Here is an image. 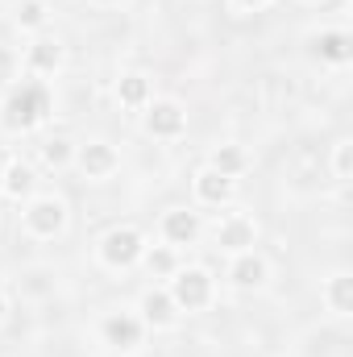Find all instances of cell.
<instances>
[{
  "mask_svg": "<svg viewBox=\"0 0 353 357\" xmlns=\"http://www.w3.org/2000/svg\"><path fill=\"white\" fill-rule=\"evenodd\" d=\"M171 299H175V307H187V312L208 307V299H212V278H208L204 270H183L175 278V287H171Z\"/></svg>",
  "mask_w": 353,
  "mask_h": 357,
  "instance_id": "2",
  "label": "cell"
},
{
  "mask_svg": "<svg viewBox=\"0 0 353 357\" xmlns=\"http://www.w3.org/2000/svg\"><path fill=\"white\" fill-rule=\"evenodd\" d=\"M29 63H33L38 71H54V67L63 63V46H59V42H33Z\"/></svg>",
  "mask_w": 353,
  "mask_h": 357,
  "instance_id": "14",
  "label": "cell"
},
{
  "mask_svg": "<svg viewBox=\"0 0 353 357\" xmlns=\"http://www.w3.org/2000/svg\"><path fill=\"white\" fill-rule=\"evenodd\" d=\"M195 195H200L204 204H225V199L233 195V178L208 167V171H200V175H195Z\"/></svg>",
  "mask_w": 353,
  "mask_h": 357,
  "instance_id": "9",
  "label": "cell"
},
{
  "mask_svg": "<svg viewBox=\"0 0 353 357\" xmlns=\"http://www.w3.org/2000/svg\"><path fill=\"white\" fill-rule=\"evenodd\" d=\"M0 316H4V295H0Z\"/></svg>",
  "mask_w": 353,
  "mask_h": 357,
  "instance_id": "25",
  "label": "cell"
},
{
  "mask_svg": "<svg viewBox=\"0 0 353 357\" xmlns=\"http://www.w3.org/2000/svg\"><path fill=\"white\" fill-rule=\"evenodd\" d=\"M100 4H112V0H100Z\"/></svg>",
  "mask_w": 353,
  "mask_h": 357,
  "instance_id": "26",
  "label": "cell"
},
{
  "mask_svg": "<svg viewBox=\"0 0 353 357\" xmlns=\"http://www.w3.org/2000/svg\"><path fill=\"white\" fill-rule=\"evenodd\" d=\"M142 312H146V320H150V324H158V328H163V324H171V320H175V299H171L167 291H150V295L142 299Z\"/></svg>",
  "mask_w": 353,
  "mask_h": 357,
  "instance_id": "12",
  "label": "cell"
},
{
  "mask_svg": "<svg viewBox=\"0 0 353 357\" xmlns=\"http://www.w3.org/2000/svg\"><path fill=\"white\" fill-rule=\"evenodd\" d=\"M237 4H246V8H258V4H266V0H237Z\"/></svg>",
  "mask_w": 353,
  "mask_h": 357,
  "instance_id": "24",
  "label": "cell"
},
{
  "mask_svg": "<svg viewBox=\"0 0 353 357\" xmlns=\"http://www.w3.org/2000/svg\"><path fill=\"white\" fill-rule=\"evenodd\" d=\"M312 50H316L320 59H329V63H350L353 42H350V33H320V38L312 42Z\"/></svg>",
  "mask_w": 353,
  "mask_h": 357,
  "instance_id": "11",
  "label": "cell"
},
{
  "mask_svg": "<svg viewBox=\"0 0 353 357\" xmlns=\"http://www.w3.org/2000/svg\"><path fill=\"white\" fill-rule=\"evenodd\" d=\"M104 341L108 345H117V349H133L137 341H142V324L133 320V316H108L104 320Z\"/></svg>",
  "mask_w": 353,
  "mask_h": 357,
  "instance_id": "7",
  "label": "cell"
},
{
  "mask_svg": "<svg viewBox=\"0 0 353 357\" xmlns=\"http://www.w3.org/2000/svg\"><path fill=\"white\" fill-rule=\"evenodd\" d=\"M0 183H4V171H0Z\"/></svg>",
  "mask_w": 353,
  "mask_h": 357,
  "instance_id": "27",
  "label": "cell"
},
{
  "mask_svg": "<svg viewBox=\"0 0 353 357\" xmlns=\"http://www.w3.org/2000/svg\"><path fill=\"white\" fill-rule=\"evenodd\" d=\"M241 167H246V154H241L237 146H220V150L212 154V171H220V175L233 178L237 171H241Z\"/></svg>",
  "mask_w": 353,
  "mask_h": 357,
  "instance_id": "16",
  "label": "cell"
},
{
  "mask_svg": "<svg viewBox=\"0 0 353 357\" xmlns=\"http://www.w3.org/2000/svg\"><path fill=\"white\" fill-rule=\"evenodd\" d=\"M146 266H150V274H171L175 270V254L171 250H150L146 254Z\"/></svg>",
  "mask_w": 353,
  "mask_h": 357,
  "instance_id": "21",
  "label": "cell"
},
{
  "mask_svg": "<svg viewBox=\"0 0 353 357\" xmlns=\"http://www.w3.org/2000/svg\"><path fill=\"white\" fill-rule=\"evenodd\" d=\"M46 112H50V96H46V88L25 84V88H17L8 100H4V108H0V125H4L8 133H25V129H33Z\"/></svg>",
  "mask_w": 353,
  "mask_h": 357,
  "instance_id": "1",
  "label": "cell"
},
{
  "mask_svg": "<svg viewBox=\"0 0 353 357\" xmlns=\"http://www.w3.org/2000/svg\"><path fill=\"white\" fill-rule=\"evenodd\" d=\"M17 21H21L25 29H38V25L46 21V4H42V0H25L21 13H17Z\"/></svg>",
  "mask_w": 353,
  "mask_h": 357,
  "instance_id": "19",
  "label": "cell"
},
{
  "mask_svg": "<svg viewBox=\"0 0 353 357\" xmlns=\"http://www.w3.org/2000/svg\"><path fill=\"white\" fill-rule=\"evenodd\" d=\"M25 225L38 233V237H54L63 225H67V208L59 199H33L29 212H25Z\"/></svg>",
  "mask_w": 353,
  "mask_h": 357,
  "instance_id": "4",
  "label": "cell"
},
{
  "mask_svg": "<svg viewBox=\"0 0 353 357\" xmlns=\"http://www.w3.org/2000/svg\"><path fill=\"white\" fill-rule=\"evenodd\" d=\"M350 167H353V146L350 142H341V146H337V175L345 178L350 175Z\"/></svg>",
  "mask_w": 353,
  "mask_h": 357,
  "instance_id": "22",
  "label": "cell"
},
{
  "mask_svg": "<svg viewBox=\"0 0 353 357\" xmlns=\"http://www.w3.org/2000/svg\"><path fill=\"white\" fill-rule=\"evenodd\" d=\"M80 167H84L91 178L108 175V171L117 167V150H112V146H104V142H91V146L80 150Z\"/></svg>",
  "mask_w": 353,
  "mask_h": 357,
  "instance_id": "10",
  "label": "cell"
},
{
  "mask_svg": "<svg viewBox=\"0 0 353 357\" xmlns=\"http://www.w3.org/2000/svg\"><path fill=\"white\" fill-rule=\"evenodd\" d=\"M329 303H333V312H353V278L350 274H337L333 278V287H329Z\"/></svg>",
  "mask_w": 353,
  "mask_h": 357,
  "instance_id": "15",
  "label": "cell"
},
{
  "mask_svg": "<svg viewBox=\"0 0 353 357\" xmlns=\"http://www.w3.org/2000/svg\"><path fill=\"white\" fill-rule=\"evenodd\" d=\"M216 245L220 250H250L254 245V225L246 220V216H229V220H220V229H216Z\"/></svg>",
  "mask_w": 353,
  "mask_h": 357,
  "instance_id": "6",
  "label": "cell"
},
{
  "mask_svg": "<svg viewBox=\"0 0 353 357\" xmlns=\"http://www.w3.org/2000/svg\"><path fill=\"white\" fill-rule=\"evenodd\" d=\"M0 187H4L8 195H17V199H21V195H29V187H33V171L17 162V167H8V175H4Z\"/></svg>",
  "mask_w": 353,
  "mask_h": 357,
  "instance_id": "18",
  "label": "cell"
},
{
  "mask_svg": "<svg viewBox=\"0 0 353 357\" xmlns=\"http://www.w3.org/2000/svg\"><path fill=\"white\" fill-rule=\"evenodd\" d=\"M42 154H46L50 167H63V162L71 158V142H67V137H50V142L42 146Z\"/></svg>",
  "mask_w": 353,
  "mask_h": 357,
  "instance_id": "20",
  "label": "cell"
},
{
  "mask_svg": "<svg viewBox=\"0 0 353 357\" xmlns=\"http://www.w3.org/2000/svg\"><path fill=\"white\" fill-rule=\"evenodd\" d=\"M117 96H121V104H146V96H150L146 75H125V79L117 84Z\"/></svg>",
  "mask_w": 353,
  "mask_h": 357,
  "instance_id": "17",
  "label": "cell"
},
{
  "mask_svg": "<svg viewBox=\"0 0 353 357\" xmlns=\"http://www.w3.org/2000/svg\"><path fill=\"white\" fill-rule=\"evenodd\" d=\"M163 233H167V241H171V245H191V241L200 237V220H195V212L179 208V212H167Z\"/></svg>",
  "mask_w": 353,
  "mask_h": 357,
  "instance_id": "8",
  "label": "cell"
},
{
  "mask_svg": "<svg viewBox=\"0 0 353 357\" xmlns=\"http://www.w3.org/2000/svg\"><path fill=\"white\" fill-rule=\"evenodd\" d=\"M146 129H150L154 137H175V133H183V108L171 104V100H158V104L146 112Z\"/></svg>",
  "mask_w": 353,
  "mask_h": 357,
  "instance_id": "5",
  "label": "cell"
},
{
  "mask_svg": "<svg viewBox=\"0 0 353 357\" xmlns=\"http://www.w3.org/2000/svg\"><path fill=\"white\" fill-rule=\"evenodd\" d=\"M100 258L108 266H133L142 258V233L137 229H112L104 241H100Z\"/></svg>",
  "mask_w": 353,
  "mask_h": 357,
  "instance_id": "3",
  "label": "cell"
},
{
  "mask_svg": "<svg viewBox=\"0 0 353 357\" xmlns=\"http://www.w3.org/2000/svg\"><path fill=\"white\" fill-rule=\"evenodd\" d=\"M8 79H13V54H8V50L0 46V88H4Z\"/></svg>",
  "mask_w": 353,
  "mask_h": 357,
  "instance_id": "23",
  "label": "cell"
},
{
  "mask_svg": "<svg viewBox=\"0 0 353 357\" xmlns=\"http://www.w3.org/2000/svg\"><path fill=\"white\" fill-rule=\"evenodd\" d=\"M233 282L237 287H262L266 282V262L258 254H241L237 262H233Z\"/></svg>",
  "mask_w": 353,
  "mask_h": 357,
  "instance_id": "13",
  "label": "cell"
}]
</instances>
